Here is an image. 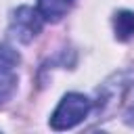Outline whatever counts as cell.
<instances>
[{"mask_svg": "<svg viewBox=\"0 0 134 134\" xmlns=\"http://www.w3.org/2000/svg\"><path fill=\"white\" fill-rule=\"evenodd\" d=\"M90 107H92V103L88 96H84L80 92L65 94L50 117V128L52 130H69V128L77 126L90 113Z\"/></svg>", "mask_w": 134, "mask_h": 134, "instance_id": "6da1fadb", "label": "cell"}, {"mask_svg": "<svg viewBox=\"0 0 134 134\" xmlns=\"http://www.w3.org/2000/svg\"><path fill=\"white\" fill-rule=\"evenodd\" d=\"M42 23H44V19L36 8L19 6L10 17V36L17 42L27 44L42 31Z\"/></svg>", "mask_w": 134, "mask_h": 134, "instance_id": "7a4b0ae2", "label": "cell"}, {"mask_svg": "<svg viewBox=\"0 0 134 134\" xmlns=\"http://www.w3.org/2000/svg\"><path fill=\"white\" fill-rule=\"evenodd\" d=\"M73 4L75 0H38V13L42 15L44 21L57 23L71 10Z\"/></svg>", "mask_w": 134, "mask_h": 134, "instance_id": "3957f363", "label": "cell"}, {"mask_svg": "<svg viewBox=\"0 0 134 134\" xmlns=\"http://www.w3.org/2000/svg\"><path fill=\"white\" fill-rule=\"evenodd\" d=\"M113 29L117 40H130L134 36V13L132 10H119L113 17Z\"/></svg>", "mask_w": 134, "mask_h": 134, "instance_id": "277c9868", "label": "cell"}, {"mask_svg": "<svg viewBox=\"0 0 134 134\" xmlns=\"http://www.w3.org/2000/svg\"><path fill=\"white\" fill-rule=\"evenodd\" d=\"M17 88V75L13 67H2L0 65V103L8 100Z\"/></svg>", "mask_w": 134, "mask_h": 134, "instance_id": "5b68a950", "label": "cell"}, {"mask_svg": "<svg viewBox=\"0 0 134 134\" xmlns=\"http://www.w3.org/2000/svg\"><path fill=\"white\" fill-rule=\"evenodd\" d=\"M124 119H126V124L134 126V100H130V103H128L126 113H124Z\"/></svg>", "mask_w": 134, "mask_h": 134, "instance_id": "8992f818", "label": "cell"}]
</instances>
